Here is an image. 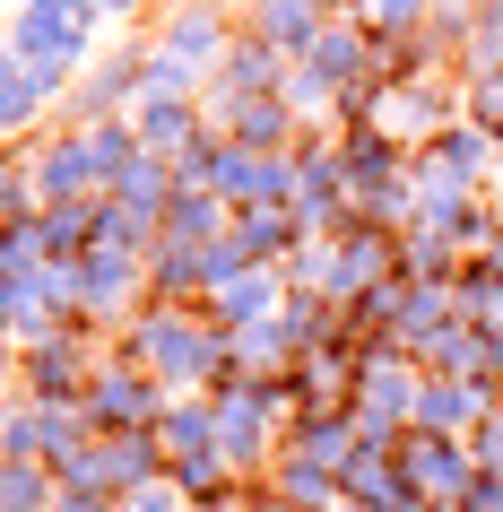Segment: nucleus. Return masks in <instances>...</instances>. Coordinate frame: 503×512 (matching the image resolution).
<instances>
[{
  "label": "nucleus",
  "instance_id": "nucleus-1",
  "mask_svg": "<svg viewBox=\"0 0 503 512\" xmlns=\"http://www.w3.org/2000/svg\"><path fill=\"white\" fill-rule=\"evenodd\" d=\"M79 53H87V35L70 27V18H27V27H18V70H27L35 87L53 79V61H61V70H70V61H79Z\"/></svg>",
  "mask_w": 503,
  "mask_h": 512
},
{
  "label": "nucleus",
  "instance_id": "nucleus-2",
  "mask_svg": "<svg viewBox=\"0 0 503 512\" xmlns=\"http://www.w3.org/2000/svg\"><path fill=\"white\" fill-rule=\"evenodd\" d=\"M157 408V382L148 374H105L96 382V417H148Z\"/></svg>",
  "mask_w": 503,
  "mask_h": 512
},
{
  "label": "nucleus",
  "instance_id": "nucleus-3",
  "mask_svg": "<svg viewBox=\"0 0 503 512\" xmlns=\"http://www.w3.org/2000/svg\"><path fill=\"white\" fill-rule=\"evenodd\" d=\"M44 96V87L18 70V53H0V122H27V105Z\"/></svg>",
  "mask_w": 503,
  "mask_h": 512
},
{
  "label": "nucleus",
  "instance_id": "nucleus-4",
  "mask_svg": "<svg viewBox=\"0 0 503 512\" xmlns=\"http://www.w3.org/2000/svg\"><path fill=\"white\" fill-rule=\"evenodd\" d=\"M356 61H365V53H356V35H339V27L313 35V70H321V79H356Z\"/></svg>",
  "mask_w": 503,
  "mask_h": 512
},
{
  "label": "nucleus",
  "instance_id": "nucleus-5",
  "mask_svg": "<svg viewBox=\"0 0 503 512\" xmlns=\"http://www.w3.org/2000/svg\"><path fill=\"white\" fill-rule=\"evenodd\" d=\"M261 27L287 35V44H304V35H313V0H261Z\"/></svg>",
  "mask_w": 503,
  "mask_h": 512
},
{
  "label": "nucleus",
  "instance_id": "nucleus-6",
  "mask_svg": "<svg viewBox=\"0 0 503 512\" xmlns=\"http://www.w3.org/2000/svg\"><path fill=\"white\" fill-rule=\"evenodd\" d=\"M235 139H243V148H261V139H287V113L269 105V96H252V105H243V122H235Z\"/></svg>",
  "mask_w": 503,
  "mask_h": 512
},
{
  "label": "nucleus",
  "instance_id": "nucleus-7",
  "mask_svg": "<svg viewBox=\"0 0 503 512\" xmlns=\"http://www.w3.org/2000/svg\"><path fill=\"white\" fill-rule=\"evenodd\" d=\"M174 226H200V235H209V226H217V200H209V191H183V200H174Z\"/></svg>",
  "mask_w": 503,
  "mask_h": 512
},
{
  "label": "nucleus",
  "instance_id": "nucleus-8",
  "mask_svg": "<svg viewBox=\"0 0 503 512\" xmlns=\"http://www.w3.org/2000/svg\"><path fill=\"white\" fill-rule=\"evenodd\" d=\"M148 139H157V148H165V139H183V105H174V96L148 105Z\"/></svg>",
  "mask_w": 503,
  "mask_h": 512
},
{
  "label": "nucleus",
  "instance_id": "nucleus-9",
  "mask_svg": "<svg viewBox=\"0 0 503 512\" xmlns=\"http://www.w3.org/2000/svg\"><path fill=\"white\" fill-rule=\"evenodd\" d=\"M373 9H382V18H391V27H399V18H417L425 0H373Z\"/></svg>",
  "mask_w": 503,
  "mask_h": 512
},
{
  "label": "nucleus",
  "instance_id": "nucleus-10",
  "mask_svg": "<svg viewBox=\"0 0 503 512\" xmlns=\"http://www.w3.org/2000/svg\"><path fill=\"white\" fill-rule=\"evenodd\" d=\"M35 9H44V18H61V9H87V0H35Z\"/></svg>",
  "mask_w": 503,
  "mask_h": 512
},
{
  "label": "nucleus",
  "instance_id": "nucleus-11",
  "mask_svg": "<svg viewBox=\"0 0 503 512\" xmlns=\"http://www.w3.org/2000/svg\"><path fill=\"white\" fill-rule=\"evenodd\" d=\"M0 209H9V165H0Z\"/></svg>",
  "mask_w": 503,
  "mask_h": 512
},
{
  "label": "nucleus",
  "instance_id": "nucleus-12",
  "mask_svg": "<svg viewBox=\"0 0 503 512\" xmlns=\"http://www.w3.org/2000/svg\"><path fill=\"white\" fill-rule=\"evenodd\" d=\"M113 9H139V0H113Z\"/></svg>",
  "mask_w": 503,
  "mask_h": 512
}]
</instances>
